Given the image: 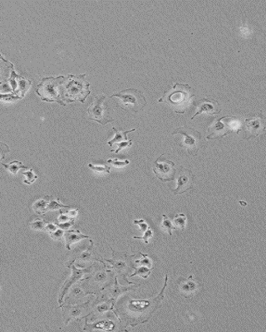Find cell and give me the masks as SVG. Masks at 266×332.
<instances>
[{
  "label": "cell",
  "instance_id": "cell-6",
  "mask_svg": "<svg viewBox=\"0 0 266 332\" xmlns=\"http://www.w3.org/2000/svg\"><path fill=\"white\" fill-rule=\"evenodd\" d=\"M164 154H162L158 159L154 162L153 171L157 178L160 181L166 182L175 180L176 176V164L174 162L169 159H163Z\"/></svg>",
  "mask_w": 266,
  "mask_h": 332
},
{
  "label": "cell",
  "instance_id": "cell-2",
  "mask_svg": "<svg viewBox=\"0 0 266 332\" xmlns=\"http://www.w3.org/2000/svg\"><path fill=\"white\" fill-rule=\"evenodd\" d=\"M111 98H116V106L126 112L134 113L143 110L147 105V100L141 91L135 88H128L112 94Z\"/></svg>",
  "mask_w": 266,
  "mask_h": 332
},
{
  "label": "cell",
  "instance_id": "cell-15",
  "mask_svg": "<svg viewBox=\"0 0 266 332\" xmlns=\"http://www.w3.org/2000/svg\"><path fill=\"white\" fill-rule=\"evenodd\" d=\"M88 167L98 173H110L111 170V166L107 165H93L92 164H89Z\"/></svg>",
  "mask_w": 266,
  "mask_h": 332
},
{
  "label": "cell",
  "instance_id": "cell-11",
  "mask_svg": "<svg viewBox=\"0 0 266 332\" xmlns=\"http://www.w3.org/2000/svg\"><path fill=\"white\" fill-rule=\"evenodd\" d=\"M185 225H186V216L183 214H176L173 220V226L175 228L184 230Z\"/></svg>",
  "mask_w": 266,
  "mask_h": 332
},
{
  "label": "cell",
  "instance_id": "cell-1",
  "mask_svg": "<svg viewBox=\"0 0 266 332\" xmlns=\"http://www.w3.org/2000/svg\"><path fill=\"white\" fill-rule=\"evenodd\" d=\"M195 94L193 93L192 88L189 84L176 82L165 91L164 96L159 98L157 102H165L171 110H173V112L184 114L192 103Z\"/></svg>",
  "mask_w": 266,
  "mask_h": 332
},
{
  "label": "cell",
  "instance_id": "cell-17",
  "mask_svg": "<svg viewBox=\"0 0 266 332\" xmlns=\"http://www.w3.org/2000/svg\"><path fill=\"white\" fill-rule=\"evenodd\" d=\"M10 152V148L5 143L0 141V164H2L3 159H5V155Z\"/></svg>",
  "mask_w": 266,
  "mask_h": 332
},
{
  "label": "cell",
  "instance_id": "cell-3",
  "mask_svg": "<svg viewBox=\"0 0 266 332\" xmlns=\"http://www.w3.org/2000/svg\"><path fill=\"white\" fill-rule=\"evenodd\" d=\"M177 134L184 136L181 145L183 147L185 148L186 152L193 156L197 155L198 152L202 147V135L199 131H195V129L190 128L189 126H184L176 129L172 133L173 135Z\"/></svg>",
  "mask_w": 266,
  "mask_h": 332
},
{
  "label": "cell",
  "instance_id": "cell-5",
  "mask_svg": "<svg viewBox=\"0 0 266 332\" xmlns=\"http://www.w3.org/2000/svg\"><path fill=\"white\" fill-rule=\"evenodd\" d=\"M233 116H225V122L224 123V116L220 119H216L212 125L207 128V133H209V135H207V140L211 139H221L226 135H228L231 131H235V120H233ZM237 128V127H236ZM238 131L240 130L237 128Z\"/></svg>",
  "mask_w": 266,
  "mask_h": 332
},
{
  "label": "cell",
  "instance_id": "cell-7",
  "mask_svg": "<svg viewBox=\"0 0 266 332\" xmlns=\"http://www.w3.org/2000/svg\"><path fill=\"white\" fill-rule=\"evenodd\" d=\"M243 130L245 131V135H248L246 140H249L252 137H256L260 135L262 132L265 131L264 126V116L262 113V111L259 112V114L251 119H246L245 121V125L243 126Z\"/></svg>",
  "mask_w": 266,
  "mask_h": 332
},
{
  "label": "cell",
  "instance_id": "cell-16",
  "mask_svg": "<svg viewBox=\"0 0 266 332\" xmlns=\"http://www.w3.org/2000/svg\"><path fill=\"white\" fill-rule=\"evenodd\" d=\"M107 163V164L116 166V167H124V166L128 165L130 164V161H129L128 159H126V160H118L117 159H108Z\"/></svg>",
  "mask_w": 266,
  "mask_h": 332
},
{
  "label": "cell",
  "instance_id": "cell-9",
  "mask_svg": "<svg viewBox=\"0 0 266 332\" xmlns=\"http://www.w3.org/2000/svg\"><path fill=\"white\" fill-rule=\"evenodd\" d=\"M195 105L196 109H195V114L191 116V120L203 112L213 116L215 114H219L221 112V106L219 104L218 102H216V100L203 98L197 103H195Z\"/></svg>",
  "mask_w": 266,
  "mask_h": 332
},
{
  "label": "cell",
  "instance_id": "cell-4",
  "mask_svg": "<svg viewBox=\"0 0 266 332\" xmlns=\"http://www.w3.org/2000/svg\"><path fill=\"white\" fill-rule=\"evenodd\" d=\"M106 97L103 94L95 97L90 107H88V119L92 121H97L101 125H106L114 121V119L110 117L107 112V105L104 104Z\"/></svg>",
  "mask_w": 266,
  "mask_h": 332
},
{
  "label": "cell",
  "instance_id": "cell-8",
  "mask_svg": "<svg viewBox=\"0 0 266 332\" xmlns=\"http://www.w3.org/2000/svg\"><path fill=\"white\" fill-rule=\"evenodd\" d=\"M195 176L192 171L189 169L181 166L179 168L178 177H177V187L173 190L175 195H181L187 190L193 189Z\"/></svg>",
  "mask_w": 266,
  "mask_h": 332
},
{
  "label": "cell",
  "instance_id": "cell-13",
  "mask_svg": "<svg viewBox=\"0 0 266 332\" xmlns=\"http://www.w3.org/2000/svg\"><path fill=\"white\" fill-rule=\"evenodd\" d=\"M23 175L25 176L24 183L27 184V185H31L36 181V179L38 178V176L33 172V168L29 169V171L23 172Z\"/></svg>",
  "mask_w": 266,
  "mask_h": 332
},
{
  "label": "cell",
  "instance_id": "cell-18",
  "mask_svg": "<svg viewBox=\"0 0 266 332\" xmlns=\"http://www.w3.org/2000/svg\"><path fill=\"white\" fill-rule=\"evenodd\" d=\"M153 237V233H152V230L150 228H148V230L146 231L145 234H144L143 237H134L133 238L134 239H143L145 243H148V239H149L150 237Z\"/></svg>",
  "mask_w": 266,
  "mask_h": 332
},
{
  "label": "cell",
  "instance_id": "cell-14",
  "mask_svg": "<svg viewBox=\"0 0 266 332\" xmlns=\"http://www.w3.org/2000/svg\"><path fill=\"white\" fill-rule=\"evenodd\" d=\"M163 217V220H162V227L167 231L169 234L172 235V230H175L176 228L173 226V223H171L168 217L166 215L162 216Z\"/></svg>",
  "mask_w": 266,
  "mask_h": 332
},
{
  "label": "cell",
  "instance_id": "cell-19",
  "mask_svg": "<svg viewBox=\"0 0 266 332\" xmlns=\"http://www.w3.org/2000/svg\"><path fill=\"white\" fill-rule=\"evenodd\" d=\"M0 289H1V288H0Z\"/></svg>",
  "mask_w": 266,
  "mask_h": 332
},
{
  "label": "cell",
  "instance_id": "cell-12",
  "mask_svg": "<svg viewBox=\"0 0 266 332\" xmlns=\"http://www.w3.org/2000/svg\"><path fill=\"white\" fill-rule=\"evenodd\" d=\"M2 164L5 168L7 169L8 171H10V173H12L13 175H16L17 172L19 171V169H28L29 167L27 166L23 165L21 162L19 161H13L10 163V164Z\"/></svg>",
  "mask_w": 266,
  "mask_h": 332
},
{
  "label": "cell",
  "instance_id": "cell-10",
  "mask_svg": "<svg viewBox=\"0 0 266 332\" xmlns=\"http://www.w3.org/2000/svg\"><path fill=\"white\" fill-rule=\"evenodd\" d=\"M112 130L115 131V137L112 139V140H110L107 142V144L110 145V146H117V149L115 150V153L117 154L119 153V151H121V149H124V148L130 147L132 145V140H128L127 138V135L128 133L133 132L135 131L136 129H132V130H130V131H119L117 129L113 127Z\"/></svg>",
  "mask_w": 266,
  "mask_h": 332
}]
</instances>
